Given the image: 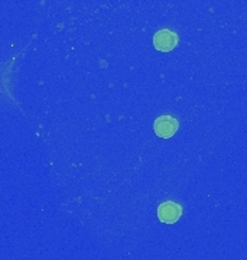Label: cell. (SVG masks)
Here are the masks:
<instances>
[{
    "instance_id": "obj_2",
    "label": "cell",
    "mask_w": 247,
    "mask_h": 260,
    "mask_svg": "<svg viewBox=\"0 0 247 260\" xmlns=\"http://www.w3.org/2000/svg\"><path fill=\"white\" fill-rule=\"evenodd\" d=\"M179 123L172 116H159L153 123L155 133L162 139H169L178 132Z\"/></svg>"
},
{
    "instance_id": "obj_3",
    "label": "cell",
    "mask_w": 247,
    "mask_h": 260,
    "mask_svg": "<svg viewBox=\"0 0 247 260\" xmlns=\"http://www.w3.org/2000/svg\"><path fill=\"white\" fill-rule=\"evenodd\" d=\"M182 217V207L174 201H165L158 207V218L165 224H175Z\"/></svg>"
},
{
    "instance_id": "obj_1",
    "label": "cell",
    "mask_w": 247,
    "mask_h": 260,
    "mask_svg": "<svg viewBox=\"0 0 247 260\" xmlns=\"http://www.w3.org/2000/svg\"><path fill=\"white\" fill-rule=\"evenodd\" d=\"M178 45V35L171 29H161L153 35V47L159 52H169Z\"/></svg>"
}]
</instances>
